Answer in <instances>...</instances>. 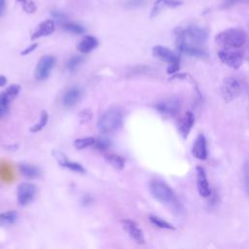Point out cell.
I'll use <instances>...</instances> for the list:
<instances>
[{"label":"cell","mask_w":249,"mask_h":249,"mask_svg":"<svg viewBox=\"0 0 249 249\" xmlns=\"http://www.w3.org/2000/svg\"><path fill=\"white\" fill-rule=\"evenodd\" d=\"M93 118V112L90 109H84L78 114V121L80 124H87Z\"/></svg>","instance_id":"obj_35"},{"label":"cell","mask_w":249,"mask_h":249,"mask_svg":"<svg viewBox=\"0 0 249 249\" xmlns=\"http://www.w3.org/2000/svg\"><path fill=\"white\" fill-rule=\"evenodd\" d=\"M62 28L64 31L70 33V34H75V35H83L86 32V29L84 26L73 23V22H66L63 25H62Z\"/></svg>","instance_id":"obj_23"},{"label":"cell","mask_w":249,"mask_h":249,"mask_svg":"<svg viewBox=\"0 0 249 249\" xmlns=\"http://www.w3.org/2000/svg\"><path fill=\"white\" fill-rule=\"evenodd\" d=\"M56 63H57V59L55 57L51 55L43 56L37 63V66L35 69V78L39 81L46 80L50 76Z\"/></svg>","instance_id":"obj_8"},{"label":"cell","mask_w":249,"mask_h":249,"mask_svg":"<svg viewBox=\"0 0 249 249\" xmlns=\"http://www.w3.org/2000/svg\"><path fill=\"white\" fill-rule=\"evenodd\" d=\"M37 47H38V43H32V44H31L29 47H27L26 49H24V50L21 52V55H22V56H28V55L33 53V52L37 49Z\"/></svg>","instance_id":"obj_38"},{"label":"cell","mask_w":249,"mask_h":249,"mask_svg":"<svg viewBox=\"0 0 249 249\" xmlns=\"http://www.w3.org/2000/svg\"><path fill=\"white\" fill-rule=\"evenodd\" d=\"M196 171H197V189L199 194L203 198H209L212 195V192H211L204 169L202 167H197Z\"/></svg>","instance_id":"obj_13"},{"label":"cell","mask_w":249,"mask_h":249,"mask_svg":"<svg viewBox=\"0 0 249 249\" xmlns=\"http://www.w3.org/2000/svg\"><path fill=\"white\" fill-rule=\"evenodd\" d=\"M176 48L179 53L188 55L190 57H195V58H199V59H205L208 57V54L200 47L183 44V45L176 46Z\"/></svg>","instance_id":"obj_20"},{"label":"cell","mask_w":249,"mask_h":249,"mask_svg":"<svg viewBox=\"0 0 249 249\" xmlns=\"http://www.w3.org/2000/svg\"><path fill=\"white\" fill-rule=\"evenodd\" d=\"M61 166L65 169L70 170L71 171L77 172V173H85L86 172V170L82 165H80L79 163H76V162H72L68 158L64 162H62L61 164Z\"/></svg>","instance_id":"obj_30"},{"label":"cell","mask_w":249,"mask_h":249,"mask_svg":"<svg viewBox=\"0 0 249 249\" xmlns=\"http://www.w3.org/2000/svg\"><path fill=\"white\" fill-rule=\"evenodd\" d=\"M175 45H190L200 47L203 44L208 37V32L205 29L198 26H189L186 29L177 28L174 31Z\"/></svg>","instance_id":"obj_2"},{"label":"cell","mask_w":249,"mask_h":249,"mask_svg":"<svg viewBox=\"0 0 249 249\" xmlns=\"http://www.w3.org/2000/svg\"><path fill=\"white\" fill-rule=\"evenodd\" d=\"M145 4H146V0H127V1L124 2V6L127 9L135 10L145 6Z\"/></svg>","instance_id":"obj_33"},{"label":"cell","mask_w":249,"mask_h":249,"mask_svg":"<svg viewBox=\"0 0 249 249\" xmlns=\"http://www.w3.org/2000/svg\"><path fill=\"white\" fill-rule=\"evenodd\" d=\"M16 1L21 5L22 9L28 14H33L37 10L36 4L33 0H16Z\"/></svg>","instance_id":"obj_31"},{"label":"cell","mask_w":249,"mask_h":249,"mask_svg":"<svg viewBox=\"0 0 249 249\" xmlns=\"http://www.w3.org/2000/svg\"><path fill=\"white\" fill-rule=\"evenodd\" d=\"M122 227L124 231L126 232L133 240H135L139 244H144L145 243V237L142 230L140 229V225L132 220V219H123L121 221Z\"/></svg>","instance_id":"obj_11"},{"label":"cell","mask_w":249,"mask_h":249,"mask_svg":"<svg viewBox=\"0 0 249 249\" xmlns=\"http://www.w3.org/2000/svg\"><path fill=\"white\" fill-rule=\"evenodd\" d=\"M149 221L154 225L156 226L157 228H160V229H164V230H175V227L169 223L168 221L162 219L161 217H158L156 215H150L149 216Z\"/></svg>","instance_id":"obj_28"},{"label":"cell","mask_w":249,"mask_h":249,"mask_svg":"<svg viewBox=\"0 0 249 249\" xmlns=\"http://www.w3.org/2000/svg\"><path fill=\"white\" fill-rule=\"evenodd\" d=\"M51 17H52V20H53L55 23H58V24H60L61 26L67 22V16H66V14H64L63 12L59 11V10H53V11H51Z\"/></svg>","instance_id":"obj_32"},{"label":"cell","mask_w":249,"mask_h":249,"mask_svg":"<svg viewBox=\"0 0 249 249\" xmlns=\"http://www.w3.org/2000/svg\"><path fill=\"white\" fill-rule=\"evenodd\" d=\"M55 30H56L55 22L53 20H46L37 26L35 31L31 35V40H36L42 37L49 36L54 33Z\"/></svg>","instance_id":"obj_17"},{"label":"cell","mask_w":249,"mask_h":249,"mask_svg":"<svg viewBox=\"0 0 249 249\" xmlns=\"http://www.w3.org/2000/svg\"><path fill=\"white\" fill-rule=\"evenodd\" d=\"M19 168H20L21 173L27 178L33 179L40 175V170L35 166L30 165V164H22L20 165Z\"/></svg>","instance_id":"obj_22"},{"label":"cell","mask_w":249,"mask_h":249,"mask_svg":"<svg viewBox=\"0 0 249 249\" xmlns=\"http://www.w3.org/2000/svg\"><path fill=\"white\" fill-rule=\"evenodd\" d=\"M192 154L195 158L201 161H204L207 159L208 151H207V143L205 137L203 135H199L196 139L193 147H192Z\"/></svg>","instance_id":"obj_15"},{"label":"cell","mask_w":249,"mask_h":249,"mask_svg":"<svg viewBox=\"0 0 249 249\" xmlns=\"http://www.w3.org/2000/svg\"><path fill=\"white\" fill-rule=\"evenodd\" d=\"M7 84V78L3 75H0V88L4 87Z\"/></svg>","instance_id":"obj_41"},{"label":"cell","mask_w":249,"mask_h":249,"mask_svg":"<svg viewBox=\"0 0 249 249\" xmlns=\"http://www.w3.org/2000/svg\"><path fill=\"white\" fill-rule=\"evenodd\" d=\"M82 89L78 86H73L69 88L62 96V105L65 108L74 107L82 97Z\"/></svg>","instance_id":"obj_14"},{"label":"cell","mask_w":249,"mask_h":249,"mask_svg":"<svg viewBox=\"0 0 249 249\" xmlns=\"http://www.w3.org/2000/svg\"><path fill=\"white\" fill-rule=\"evenodd\" d=\"M98 46V40L93 35H85L77 45V50L82 54H89Z\"/></svg>","instance_id":"obj_19"},{"label":"cell","mask_w":249,"mask_h":249,"mask_svg":"<svg viewBox=\"0 0 249 249\" xmlns=\"http://www.w3.org/2000/svg\"><path fill=\"white\" fill-rule=\"evenodd\" d=\"M94 141H95V138H93V137L77 139L74 141V147L77 150H83V149H86L91 146L93 147V145L94 144Z\"/></svg>","instance_id":"obj_29"},{"label":"cell","mask_w":249,"mask_h":249,"mask_svg":"<svg viewBox=\"0 0 249 249\" xmlns=\"http://www.w3.org/2000/svg\"><path fill=\"white\" fill-rule=\"evenodd\" d=\"M181 5H182V2L179 1V0H156L152 7L150 17L155 18L167 9L177 8Z\"/></svg>","instance_id":"obj_16"},{"label":"cell","mask_w":249,"mask_h":249,"mask_svg":"<svg viewBox=\"0 0 249 249\" xmlns=\"http://www.w3.org/2000/svg\"><path fill=\"white\" fill-rule=\"evenodd\" d=\"M151 71V68L144 65V66H137L132 69L133 74H147Z\"/></svg>","instance_id":"obj_37"},{"label":"cell","mask_w":249,"mask_h":249,"mask_svg":"<svg viewBox=\"0 0 249 249\" xmlns=\"http://www.w3.org/2000/svg\"><path fill=\"white\" fill-rule=\"evenodd\" d=\"M105 160L117 171H123L126 166V160L117 154H106Z\"/></svg>","instance_id":"obj_21"},{"label":"cell","mask_w":249,"mask_h":249,"mask_svg":"<svg viewBox=\"0 0 249 249\" xmlns=\"http://www.w3.org/2000/svg\"><path fill=\"white\" fill-rule=\"evenodd\" d=\"M18 219V214L14 210L0 213V227L14 224Z\"/></svg>","instance_id":"obj_27"},{"label":"cell","mask_w":249,"mask_h":249,"mask_svg":"<svg viewBox=\"0 0 249 249\" xmlns=\"http://www.w3.org/2000/svg\"><path fill=\"white\" fill-rule=\"evenodd\" d=\"M6 9V0H0V17L3 16Z\"/></svg>","instance_id":"obj_39"},{"label":"cell","mask_w":249,"mask_h":249,"mask_svg":"<svg viewBox=\"0 0 249 249\" xmlns=\"http://www.w3.org/2000/svg\"><path fill=\"white\" fill-rule=\"evenodd\" d=\"M218 57L222 63L233 69H238L243 62V56L241 53L234 50L222 49L218 52Z\"/></svg>","instance_id":"obj_9"},{"label":"cell","mask_w":249,"mask_h":249,"mask_svg":"<svg viewBox=\"0 0 249 249\" xmlns=\"http://www.w3.org/2000/svg\"><path fill=\"white\" fill-rule=\"evenodd\" d=\"M36 187L30 182H23L17 189V200L20 205L26 206L30 204L35 198Z\"/></svg>","instance_id":"obj_10"},{"label":"cell","mask_w":249,"mask_h":249,"mask_svg":"<svg viewBox=\"0 0 249 249\" xmlns=\"http://www.w3.org/2000/svg\"><path fill=\"white\" fill-rule=\"evenodd\" d=\"M240 81L234 77H227L221 85V94L225 101L231 102L237 98L241 93Z\"/></svg>","instance_id":"obj_6"},{"label":"cell","mask_w":249,"mask_h":249,"mask_svg":"<svg viewBox=\"0 0 249 249\" xmlns=\"http://www.w3.org/2000/svg\"><path fill=\"white\" fill-rule=\"evenodd\" d=\"M112 145V142L110 140L109 138H107L106 136H102V137H98L95 138V141L94 144L93 145V149L100 151V152H105L107 151Z\"/></svg>","instance_id":"obj_25"},{"label":"cell","mask_w":249,"mask_h":249,"mask_svg":"<svg viewBox=\"0 0 249 249\" xmlns=\"http://www.w3.org/2000/svg\"><path fill=\"white\" fill-rule=\"evenodd\" d=\"M242 175H243V186L246 194L249 197V162H246L243 165L242 169Z\"/></svg>","instance_id":"obj_34"},{"label":"cell","mask_w":249,"mask_h":249,"mask_svg":"<svg viewBox=\"0 0 249 249\" xmlns=\"http://www.w3.org/2000/svg\"><path fill=\"white\" fill-rule=\"evenodd\" d=\"M195 124V116L191 111H188L185 113V115L182 117V119L179 122L178 124V131L181 135V137L186 140L189 136V134L192 131V128Z\"/></svg>","instance_id":"obj_18"},{"label":"cell","mask_w":249,"mask_h":249,"mask_svg":"<svg viewBox=\"0 0 249 249\" xmlns=\"http://www.w3.org/2000/svg\"><path fill=\"white\" fill-rule=\"evenodd\" d=\"M156 110L166 116H175L179 110H180V101L178 98L176 97H171V98H168L165 100H162L160 102H158L155 105Z\"/></svg>","instance_id":"obj_12"},{"label":"cell","mask_w":249,"mask_h":249,"mask_svg":"<svg viewBox=\"0 0 249 249\" xmlns=\"http://www.w3.org/2000/svg\"><path fill=\"white\" fill-rule=\"evenodd\" d=\"M21 92V86L13 84L0 93V120L3 119L9 112V104L15 99Z\"/></svg>","instance_id":"obj_7"},{"label":"cell","mask_w":249,"mask_h":249,"mask_svg":"<svg viewBox=\"0 0 249 249\" xmlns=\"http://www.w3.org/2000/svg\"><path fill=\"white\" fill-rule=\"evenodd\" d=\"M48 121H49V114L46 110H43L40 114V117H39V120L38 122L33 124V126L30 129V132L31 133H39L41 132L48 124Z\"/></svg>","instance_id":"obj_24"},{"label":"cell","mask_w":249,"mask_h":249,"mask_svg":"<svg viewBox=\"0 0 249 249\" xmlns=\"http://www.w3.org/2000/svg\"><path fill=\"white\" fill-rule=\"evenodd\" d=\"M2 171V173L4 174V179H6L8 176L10 177V175H11V171H9V170H7V167L6 166H3V167H1V170H0Z\"/></svg>","instance_id":"obj_40"},{"label":"cell","mask_w":249,"mask_h":249,"mask_svg":"<svg viewBox=\"0 0 249 249\" xmlns=\"http://www.w3.org/2000/svg\"><path fill=\"white\" fill-rule=\"evenodd\" d=\"M152 196L160 202L167 204H173L177 202L176 196L173 190L164 181L160 179H154L149 185Z\"/></svg>","instance_id":"obj_4"},{"label":"cell","mask_w":249,"mask_h":249,"mask_svg":"<svg viewBox=\"0 0 249 249\" xmlns=\"http://www.w3.org/2000/svg\"><path fill=\"white\" fill-rule=\"evenodd\" d=\"M153 56L155 58L159 59L160 61L168 62L170 64V66L167 70L170 75H173V74L177 73V71L179 70L180 58H179L178 54L171 51V49L161 46V45H157L153 48Z\"/></svg>","instance_id":"obj_5"},{"label":"cell","mask_w":249,"mask_h":249,"mask_svg":"<svg viewBox=\"0 0 249 249\" xmlns=\"http://www.w3.org/2000/svg\"><path fill=\"white\" fill-rule=\"evenodd\" d=\"M247 39L246 32L240 29H228L215 37L216 43L223 49L234 50L242 47Z\"/></svg>","instance_id":"obj_3"},{"label":"cell","mask_w":249,"mask_h":249,"mask_svg":"<svg viewBox=\"0 0 249 249\" xmlns=\"http://www.w3.org/2000/svg\"><path fill=\"white\" fill-rule=\"evenodd\" d=\"M124 110L119 106L106 109L97 121V129L103 135L112 134L122 128L124 123Z\"/></svg>","instance_id":"obj_1"},{"label":"cell","mask_w":249,"mask_h":249,"mask_svg":"<svg viewBox=\"0 0 249 249\" xmlns=\"http://www.w3.org/2000/svg\"><path fill=\"white\" fill-rule=\"evenodd\" d=\"M83 62H84V57L83 56H80V55L73 56L66 62V65H65L66 70L69 73H74L81 66V64Z\"/></svg>","instance_id":"obj_26"},{"label":"cell","mask_w":249,"mask_h":249,"mask_svg":"<svg viewBox=\"0 0 249 249\" xmlns=\"http://www.w3.org/2000/svg\"><path fill=\"white\" fill-rule=\"evenodd\" d=\"M243 1H244V0H224L221 7L223 9H228V8H231V7H233V6H234L238 3H241Z\"/></svg>","instance_id":"obj_36"}]
</instances>
